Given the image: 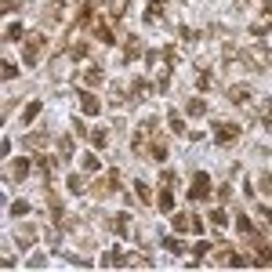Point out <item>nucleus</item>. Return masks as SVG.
<instances>
[{"mask_svg":"<svg viewBox=\"0 0 272 272\" xmlns=\"http://www.w3.org/2000/svg\"><path fill=\"white\" fill-rule=\"evenodd\" d=\"M44 48H48V40H44V33H29V37H26L22 62H26V66H37V62H40V55H44Z\"/></svg>","mask_w":272,"mask_h":272,"instance_id":"nucleus-1","label":"nucleus"},{"mask_svg":"<svg viewBox=\"0 0 272 272\" xmlns=\"http://www.w3.org/2000/svg\"><path fill=\"white\" fill-rule=\"evenodd\" d=\"M207 196H210V178H207V171H196L192 185H189V200H207Z\"/></svg>","mask_w":272,"mask_h":272,"instance_id":"nucleus-2","label":"nucleus"},{"mask_svg":"<svg viewBox=\"0 0 272 272\" xmlns=\"http://www.w3.org/2000/svg\"><path fill=\"white\" fill-rule=\"evenodd\" d=\"M236 138H239V127H236V124H218V127H214V142H218V145H232Z\"/></svg>","mask_w":272,"mask_h":272,"instance_id":"nucleus-3","label":"nucleus"},{"mask_svg":"<svg viewBox=\"0 0 272 272\" xmlns=\"http://www.w3.org/2000/svg\"><path fill=\"white\" fill-rule=\"evenodd\" d=\"M116 189H120V171H109V174H102V178H98V196L116 192Z\"/></svg>","mask_w":272,"mask_h":272,"instance_id":"nucleus-4","label":"nucleus"},{"mask_svg":"<svg viewBox=\"0 0 272 272\" xmlns=\"http://www.w3.org/2000/svg\"><path fill=\"white\" fill-rule=\"evenodd\" d=\"M80 109H84L87 116H98V109H102V105H98V98L91 95V91H80Z\"/></svg>","mask_w":272,"mask_h":272,"instance_id":"nucleus-5","label":"nucleus"},{"mask_svg":"<svg viewBox=\"0 0 272 272\" xmlns=\"http://www.w3.org/2000/svg\"><path fill=\"white\" fill-rule=\"evenodd\" d=\"M247 98H250V87H247V84L229 87V102H232V105H247Z\"/></svg>","mask_w":272,"mask_h":272,"instance_id":"nucleus-6","label":"nucleus"},{"mask_svg":"<svg viewBox=\"0 0 272 272\" xmlns=\"http://www.w3.org/2000/svg\"><path fill=\"white\" fill-rule=\"evenodd\" d=\"M109 229H113L116 236H127V229H131V214H116V218L109 221Z\"/></svg>","mask_w":272,"mask_h":272,"instance_id":"nucleus-7","label":"nucleus"},{"mask_svg":"<svg viewBox=\"0 0 272 272\" xmlns=\"http://www.w3.org/2000/svg\"><path fill=\"white\" fill-rule=\"evenodd\" d=\"M160 210H163V214H171V210H174V192H171V185L160 189Z\"/></svg>","mask_w":272,"mask_h":272,"instance_id":"nucleus-8","label":"nucleus"},{"mask_svg":"<svg viewBox=\"0 0 272 272\" xmlns=\"http://www.w3.org/2000/svg\"><path fill=\"white\" fill-rule=\"evenodd\" d=\"M40 109H44V105H40V102H29V105H26V109H22V124L29 127V124H33V120L40 116Z\"/></svg>","mask_w":272,"mask_h":272,"instance_id":"nucleus-9","label":"nucleus"},{"mask_svg":"<svg viewBox=\"0 0 272 272\" xmlns=\"http://www.w3.org/2000/svg\"><path fill=\"white\" fill-rule=\"evenodd\" d=\"M127 8H131V0H109V15L113 19H124Z\"/></svg>","mask_w":272,"mask_h":272,"instance_id":"nucleus-10","label":"nucleus"},{"mask_svg":"<svg viewBox=\"0 0 272 272\" xmlns=\"http://www.w3.org/2000/svg\"><path fill=\"white\" fill-rule=\"evenodd\" d=\"M4 37H8V40H26V26H22V22H11V26L4 29Z\"/></svg>","mask_w":272,"mask_h":272,"instance_id":"nucleus-11","label":"nucleus"},{"mask_svg":"<svg viewBox=\"0 0 272 272\" xmlns=\"http://www.w3.org/2000/svg\"><path fill=\"white\" fill-rule=\"evenodd\" d=\"M185 113H189V116H203V113H207V102H203V98H189Z\"/></svg>","mask_w":272,"mask_h":272,"instance_id":"nucleus-12","label":"nucleus"},{"mask_svg":"<svg viewBox=\"0 0 272 272\" xmlns=\"http://www.w3.org/2000/svg\"><path fill=\"white\" fill-rule=\"evenodd\" d=\"M258 116H261V124H265V127H272V98H261Z\"/></svg>","mask_w":272,"mask_h":272,"instance_id":"nucleus-13","label":"nucleus"},{"mask_svg":"<svg viewBox=\"0 0 272 272\" xmlns=\"http://www.w3.org/2000/svg\"><path fill=\"white\" fill-rule=\"evenodd\" d=\"M160 11H163V4H160V0H153V4H149V11H145V22H149V26L160 22Z\"/></svg>","mask_w":272,"mask_h":272,"instance_id":"nucleus-14","label":"nucleus"},{"mask_svg":"<svg viewBox=\"0 0 272 272\" xmlns=\"http://www.w3.org/2000/svg\"><path fill=\"white\" fill-rule=\"evenodd\" d=\"M91 142H95L98 149H105V145H109V131H102V127H98V131H91Z\"/></svg>","mask_w":272,"mask_h":272,"instance_id":"nucleus-15","label":"nucleus"},{"mask_svg":"<svg viewBox=\"0 0 272 272\" xmlns=\"http://www.w3.org/2000/svg\"><path fill=\"white\" fill-rule=\"evenodd\" d=\"M102 265H127V258H124L120 250H109V254L102 258Z\"/></svg>","mask_w":272,"mask_h":272,"instance_id":"nucleus-16","label":"nucleus"},{"mask_svg":"<svg viewBox=\"0 0 272 272\" xmlns=\"http://www.w3.org/2000/svg\"><path fill=\"white\" fill-rule=\"evenodd\" d=\"M138 55H142V44H138V40H127V51H124V58H127V62H134Z\"/></svg>","mask_w":272,"mask_h":272,"instance_id":"nucleus-17","label":"nucleus"},{"mask_svg":"<svg viewBox=\"0 0 272 272\" xmlns=\"http://www.w3.org/2000/svg\"><path fill=\"white\" fill-rule=\"evenodd\" d=\"M84 80H87V84H102V80H105V73H102L98 66H91V69L84 73Z\"/></svg>","mask_w":272,"mask_h":272,"instance_id":"nucleus-18","label":"nucleus"},{"mask_svg":"<svg viewBox=\"0 0 272 272\" xmlns=\"http://www.w3.org/2000/svg\"><path fill=\"white\" fill-rule=\"evenodd\" d=\"M174 229H178V232H185V229H196V221H192V218H185V214H174Z\"/></svg>","mask_w":272,"mask_h":272,"instance_id":"nucleus-19","label":"nucleus"},{"mask_svg":"<svg viewBox=\"0 0 272 272\" xmlns=\"http://www.w3.org/2000/svg\"><path fill=\"white\" fill-rule=\"evenodd\" d=\"M84 189H87V181H84L80 174H69V192H77V196H80Z\"/></svg>","mask_w":272,"mask_h":272,"instance_id":"nucleus-20","label":"nucleus"},{"mask_svg":"<svg viewBox=\"0 0 272 272\" xmlns=\"http://www.w3.org/2000/svg\"><path fill=\"white\" fill-rule=\"evenodd\" d=\"M163 247H167L171 254H181V250H185V243H181L178 236H167V239H163Z\"/></svg>","mask_w":272,"mask_h":272,"instance_id":"nucleus-21","label":"nucleus"},{"mask_svg":"<svg viewBox=\"0 0 272 272\" xmlns=\"http://www.w3.org/2000/svg\"><path fill=\"white\" fill-rule=\"evenodd\" d=\"M26 145H29V149H40V145H48V134H26Z\"/></svg>","mask_w":272,"mask_h":272,"instance_id":"nucleus-22","label":"nucleus"},{"mask_svg":"<svg viewBox=\"0 0 272 272\" xmlns=\"http://www.w3.org/2000/svg\"><path fill=\"white\" fill-rule=\"evenodd\" d=\"M134 192H138V200H142V203H149V200H153V192H149V185H145V181H134Z\"/></svg>","mask_w":272,"mask_h":272,"instance_id":"nucleus-23","label":"nucleus"},{"mask_svg":"<svg viewBox=\"0 0 272 272\" xmlns=\"http://www.w3.org/2000/svg\"><path fill=\"white\" fill-rule=\"evenodd\" d=\"M236 229L243 232V236H250V232H254V225H250V218H247V214H239V218H236Z\"/></svg>","mask_w":272,"mask_h":272,"instance_id":"nucleus-24","label":"nucleus"},{"mask_svg":"<svg viewBox=\"0 0 272 272\" xmlns=\"http://www.w3.org/2000/svg\"><path fill=\"white\" fill-rule=\"evenodd\" d=\"M11 174H15V178H26V174H29V160H15Z\"/></svg>","mask_w":272,"mask_h":272,"instance_id":"nucleus-25","label":"nucleus"},{"mask_svg":"<svg viewBox=\"0 0 272 272\" xmlns=\"http://www.w3.org/2000/svg\"><path fill=\"white\" fill-rule=\"evenodd\" d=\"M210 225H218V229L229 225V214H225V210H210Z\"/></svg>","mask_w":272,"mask_h":272,"instance_id":"nucleus-26","label":"nucleus"},{"mask_svg":"<svg viewBox=\"0 0 272 272\" xmlns=\"http://www.w3.org/2000/svg\"><path fill=\"white\" fill-rule=\"evenodd\" d=\"M58 153H62V160H69V156H73V138H62V142H58Z\"/></svg>","mask_w":272,"mask_h":272,"instance_id":"nucleus-27","label":"nucleus"},{"mask_svg":"<svg viewBox=\"0 0 272 272\" xmlns=\"http://www.w3.org/2000/svg\"><path fill=\"white\" fill-rule=\"evenodd\" d=\"M167 124H171V131H174V134H185V124H181V116H174V113H171V116H167Z\"/></svg>","mask_w":272,"mask_h":272,"instance_id":"nucleus-28","label":"nucleus"},{"mask_svg":"<svg viewBox=\"0 0 272 272\" xmlns=\"http://www.w3.org/2000/svg\"><path fill=\"white\" fill-rule=\"evenodd\" d=\"M11 214H15V218H22V214H29V203H26V200H19V203H11Z\"/></svg>","mask_w":272,"mask_h":272,"instance_id":"nucleus-29","label":"nucleus"},{"mask_svg":"<svg viewBox=\"0 0 272 272\" xmlns=\"http://www.w3.org/2000/svg\"><path fill=\"white\" fill-rule=\"evenodd\" d=\"M69 55H73V58H84V55H87V44H84V40H77V44L69 48Z\"/></svg>","mask_w":272,"mask_h":272,"instance_id":"nucleus-30","label":"nucleus"},{"mask_svg":"<svg viewBox=\"0 0 272 272\" xmlns=\"http://www.w3.org/2000/svg\"><path fill=\"white\" fill-rule=\"evenodd\" d=\"M48 210H51L55 221H62V203H58V200H48Z\"/></svg>","mask_w":272,"mask_h":272,"instance_id":"nucleus-31","label":"nucleus"},{"mask_svg":"<svg viewBox=\"0 0 272 272\" xmlns=\"http://www.w3.org/2000/svg\"><path fill=\"white\" fill-rule=\"evenodd\" d=\"M258 189H261L265 196H272V174H261V181H258Z\"/></svg>","mask_w":272,"mask_h":272,"instance_id":"nucleus-32","label":"nucleus"},{"mask_svg":"<svg viewBox=\"0 0 272 272\" xmlns=\"http://www.w3.org/2000/svg\"><path fill=\"white\" fill-rule=\"evenodd\" d=\"M98 167H102L98 156H91V153H87V156H84V171H98Z\"/></svg>","mask_w":272,"mask_h":272,"instance_id":"nucleus-33","label":"nucleus"},{"mask_svg":"<svg viewBox=\"0 0 272 272\" xmlns=\"http://www.w3.org/2000/svg\"><path fill=\"white\" fill-rule=\"evenodd\" d=\"M15 77H19V66H15V62H4V80H15Z\"/></svg>","mask_w":272,"mask_h":272,"instance_id":"nucleus-34","label":"nucleus"},{"mask_svg":"<svg viewBox=\"0 0 272 272\" xmlns=\"http://www.w3.org/2000/svg\"><path fill=\"white\" fill-rule=\"evenodd\" d=\"M196 84H200V91H207V87H210V73H207V69H200V77H196Z\"/></svg>","mask_w":272,"mask_h":272,"instance_id":"nucleus-35","label":"nucleus"},{"mask_svg":"<svg viewBox=\"0 0 272 272\" xmlns=\"http://www.w3.org/2000/svg\"><path fill=\"white\" fill-rule=\"evenodd\" d=\"M163 58H167V66L178 62V48H163Z\"/></svg>","mask_w":272,"mask_h":272,"instance_id":"nucleus-36","label":"nucleus"},{"mask_svg":"<svg viewBox=\"0 0 272 272\" xmlns=\"http://www.w3.org/2000/svg\"><path fill=\"white\" fill-rule=\"evenodd\" d=\"M29 239H33V229H22L19 232V247H29Z\"/></svg>","mask_w":272,"mask_h":272,"instance_id":"nucleus-37","label":"nucleus"},{"mask_svg":"<svg viewBox=\"0 0 272 272\" xmlns=\"http://www.w3.org/2000/svg\"><path fill=\"white\" fill-rule=\"evenodd\" d=\"M258 261H261V265H272V250H265V247H258Z\"/></svg>","mask_w":272,"mask_h":272,"instance_id":"nucleus-38","label":"nucleus"},{"mask_svg":"<svg viewBox=\"0 0 272 272\" xmlns=\"http://www.w3.org/2000/svg\"><path fill=\"white\" fill-rule=\"evenodd\" d=\"M160 185H174V171H163L160 174Z\"/></svg>","mask_w":272,"mask_h":272,"instance_id":"nucleus-39","label":"nucleus"},{"mask_svg":"<svg viewBox=\"0 0 272 272\" xmlns=\"http://www.w3.org/2000/svg\"><path fill=\"white\" fill-rule=\"evenodd\" d=\"M258 218L261 221H272V207H258Z\"/></svg>","mask_w":272,"mask_h":272,"instance_id":"nucleus-40","label":"nucleus"},{"mask_svg":"<svg viewBox=\"0 0 272 272\" xmlns=\"http://www.w3.org/2000/svg\"><path fill=\"white\" fill-rule=\"evenodd\" d=\"M19 4H22V0H4V11H15Z\"/></svg>","mask_w":272,"mask_h":272,"instance_id":"nucleus-41","label":"nucleus"},{"mask_svg":"<svg viewBox=\"0 0 272 272\" xmlns=\"http://www.w3.org/2000/svg\"><path fill=\"white\" fill-rule=\"evenodd\" d=\"M261 15H265V19H272V0H265V11H261Z\"/></svg>","mask_w":272,"mask_h":272,"instance_id":"nucleus-42","label":"nucleus"}]
</instances>
